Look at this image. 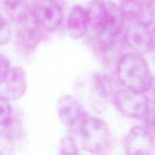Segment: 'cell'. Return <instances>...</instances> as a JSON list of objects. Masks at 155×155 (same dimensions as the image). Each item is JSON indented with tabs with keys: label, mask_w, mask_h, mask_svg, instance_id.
<instances>
[{
	"label": "cell",
	"mask_w": 155,
	"mask_h": 155,
	"mask_svg": "<svg viewBox=\"0 0 155 155\" xmlns=\"http://www.w3.org/2000/svg\"><path fill=\"white\" fill-rule=\"evenodd\" d=\"M86 8L100 50L105 51L116 45L127 21L120 5L110 0H89Z\"/></svg>",
	"instance_id": "obj_1"
},
{
	"label": "cell",
	"mask_w": 155,
	"mask_h": 155,
	"mask_svg": "<svg viewBox=\"0 0 155 155\" xmlns=\"http://www.w3.org/2000/svg\"><path fill=\"white\" fill-rule=\"evenodd\" d=\"M117 77L124 87L141 92L148 90L153 79L146 60L136 52L127 53L120 58Z\"/></svg>",
	"instance_id": "obj_2"
},
{
	"label": "cell",
	"mask_w": 155,
	"mask_h": 155,
	"mask_svg": "<svg viewBox=\"0 0 155 155\" xmlns=\"http://www.w3.org/2000/svg\"><path fill=\"white\" fill-rule=\"evenodd\" d=\"M80 144L85 151L101 153L110 144V133L104 120L95 117H87L79 131Z\"/></svg>",
	"instance_id": "obj_3"
},
{
	"label": "cell",
	"mask_w": 155,
	"mask_h": 155,
	"mask_svg": "<svg viewBox=\"0 0 155 155\" xmlns=\"http://www.w3.org/2000/svg\"><path fill=\"white\" fill-rule=\"evenodd\" d=\"M114 104L122 114L133 119H144L150 107L145 92L125 88L114 94Z\"/></svg>",
	"instance_id": "obj_4"
},
{
	"label": "cell",
	"mask_w": 155,
	"mask_h": 155,
	"mask_svg": "<svg viewBox=\"0 0 155 155\" xmlns=\"http://www.w3.org/2000/svg\"><path fill=\"white\" fill-rule=\"evenodd\" d=\"M31 15L39 27L47 32L57 30L64 18L61 5L57 0H35Z\"/></svg>",
	"instance_id": "obj_5"
},
{
	"label": "cell",
	"mask_w": 155,
	"mask_h": 155,
	"mask_svg": "<svg viewBox=\"0 0 155 155\" xmlns=\"http://www.w3.org/2000/svg\"><path fill=\"white\" fill-rule=\"evenodd\" d=\"M57 114L61 122L70 130L79 133L87 114L83 104L72 95L60 97L56 104Z\"/></svg>",
	"instance_id": "obj_6"
},
{
	"label": "cell",
	"mask_w": 155,
	"mask_h": 155,
	"mask_svg": "<svg viewBox=\"0 0 155 155\" xmlns=\"http://www.w3.org/2000/svg\"><path fill=\"white\" fill-rule=\"evenodd\" d=\"M120 7L130 23L150 27L155 21L154 0H120Z\"/></svg>",
	"instance_id": "obj_7"
},
{
	"label": "cell",
	"mask_w": 155,
	"mask_h": 155,
	"mask_svg": "<svg viewBox=\"0 0 155 155\" xmlns=\"http://www.w3.org/2000/svg\"><path fill=\"white\" fill-rule=\"evenodd\" d=\"M125 149L127 154H153L155 151L154 136L143 127H134L126 138Z\"/></svg>",
	"instance_id": "obj_8"
},
{
	"label": "cell",
	"mask_w": 155,
	"mask_h": 155,
	"mask_svg": "<svg viewBox=\"0 0 155 155\" xmlns=\"http://www.w3.org/2000/svg\"><path fill=\"white\" fill-rule=\"evenodd\" d=\"M16 35L18 46L24 54H30L36 50L42 39V30L34 21L32 15L25 21L21 23Z\"/></svg>",
	"instance_id": "obj_9"
},
{
	"label": "cell",
	"mask_w": 155,
	"mask_h": 155,
	"mask_svg": "<svg viewBox=\"0 0 155 155\" xmlns=\"http://www.w3.org/2000/svg\"><path fill=\"white\" fill-rule=\"evenodd\" d=\"M124 41L133 52L143 55L149 51L151 31L148 26L139 23H131L125 30Z\"/></svg>",
	"instance_id": "obj_10"
},
{
	"label": "cell",
	"mask_w": 155,
	"mask_h": 155,
	"mask_svg": "<svg viewBox=\"0 0 155 155\" xmlns=\"http://www.w3.org/2000/svg\"><path fill=\"white\" fill-rule=\"evenodd\" d=\"M67 27L69 36L74 39L83 37L90 28L89 18L86 7L74 5L68 14Z\"/></svg>",
	"instance_id": "obj_11"
},
{
	"label": "cell",
	"mask_w": 155,
	"mask_h": 155,
	"mask_svg": "<svg viewBox=\"0 0 155 155\" xmlns=\"http://www.w3.org/2000/svg\"><path fill=\"white\" fill-rule=\"evenodd\" d=\"M5 94L9 100L21 99L27 90V81L25 71L21 66L11 68L5 82Z\"/></svg>",
	"instance_id": "obj_12"
},
{
	"label": "cell",
	"mask_w": 155,
	"mask_h": 155,
	"mask_svg": "<svg viewBox=\"0 0 155 155\" xmlns=\"http://www.w3.org/2000/svg\"><path fill=\"white\" fill-rule=\"evenodd\" d=\"M5 15L18 24L25 21L31 15V8L27 0H1Z\"/></svg>",
	"instance_id": "obj_13"
},
{
	"label": "cell",
	"mask_w": 155,
	"mask_h": 155,
	"mask_svg": "<svg viewBox=\"0 0 155 155\" xmlns=\"http://www.w3.org/2000/svg\"><path fill=\"white\" fill-rule=\"evenodd\" d=\"M93 83L98 95L102 98H107L114 90L113 81L108 76L96 74L93 77Z\"/></svg>",
	"instance_id": "obj_14"
},
{
	"label": "cell",
	"mask_w": 155,
	"mask_h": 155,
	"mask_svg": "<svg viewBox=\"0 0 155 155\" xmlns=\"http://www.w3.org/2000/svg\"><path fill=\"white\" fill-rule=\"evenodd\" d=\"M14 120L13 109L9 99L5 95H0V126L2 127L8 125Z\"/></svg>",
	"instance_id": "obj_15"
},
{
	"label": "cell",
	"mask_w": 155,
	"mask_h": 155,
	"mask_svg": "<svg viewBox=\"0 0 155 155\" xmlns=\"http://www.w3.org/2000/svg\"><path fill=\"white\" fill-rule=\"evenodd\" d=\"M79 148L75 139L71 134H66L61 139L59 143V154H77Z\"/></svg>",
	"instance_id": "obj_16"
},
{
	"label": "cell",
	"mask_w": 155,
	"mask_h": 155,
	"mask_svg": "<svg viewBox=\"0 0 155 155\" xmlns=\"http://www.w3.org/2000/svg\"><path fill=\"white\" fill-rule=\"evenodd\" d=\"M12 36L11 25L7 18L0 11V46L5 45Z\"/></svg>",
	"instance_id": "obj_17"
},
{
	"label": "cell",
	"mask_w": 155,
	"mask_h": 155,
	"mask_svg": "<svg viewBox=\"0 0 155 155\" xmlns=\"http://www.w3.org/2000/svg\"><path fill=\"white\" fill-rule=\"evenodd\" d=\"M10 62L3 54H0V85L4 84L10 71Z\"/></svg>",
	"instance_id": "obj_18"
},
{
	"label": "cell",
	"mask_w": 155,
	"mask_h": 155,
	"mask_svg": "<svg viewBox=\"0 0 155 155\" xmlns=\"http://www.w3.org/2000/svg\"><path fill=\"white\" fill-rule=\"evenodd\" d=\"M146 124V128L149 130L152 136L155 137V105L150 104L146 116L144 118Z\"/></svg>",
	"instance_id": "obj_19"
},
{
	"label": "cell",
	"mask_w": 155,
	"mask_h": 155,
	"mask_svg": "<svg viewBox=\"0 0 155 155\" xmlns=\"http://www.w3.org/2000/svg\"><path fill=\"white\" fill-rule=\"evenodd\" d=\"M151 105H155V77H153L152 81L148 90L145 92Z\"/></svg>",
	"instance_id": "obj_20"
},
{
	"label": "cell",
	"mask_w": 155,
	"mask_h": 155,
	"mask_svg": "<svg viewBox=\"0 0 155 155\" xmlns=\"http://www.w3.org/2000/svg\"><path fill=\"white\" fill-rule=\"evenodd\" d=\"M148 53H149L150 56H151V58H152L153 62L155 64V29L151 31V45H150Z\"/></svg>",
	"instance_id": "obj_21"
},
{
	"label": "cell",
	"mask_w": 155,
	"mask_h": 155,
	"mask_svg": "<svg viewBox=\"0 0 155 155\" xmlns=\"http://www.w3.org/2000/svg\"><path fill=\"white\" fill-rule=\"evenodd\" d=\"M0 154H2V151H1V150H0Z\"/></svg>",
	"instance_id": "obj_22"
}]
</instances>
